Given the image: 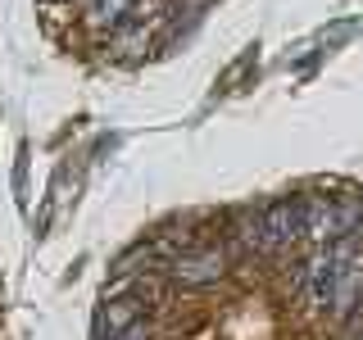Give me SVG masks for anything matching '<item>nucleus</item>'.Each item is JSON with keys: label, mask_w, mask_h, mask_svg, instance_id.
<instances>
[{"label": "nucleus", "mask_w": 363, "mask_h": 340, "mask_svg": "<svg viewBox=\"0 0 363 340\" xmlns=\"http://www.w3.org/2000/svg\"><path fill=\"white\" fill-rule=\"evenodd\" d=\"M359 254V245L350 241H332L323 249V254L309 264V300L318 304V309H327L332 313V304H336V290H340V277H345V268H350V259Z\"/></svg>", "instance_id": "obj_2"}, {"label": "nucleus", "mask_w": 363, "mask_h": 340, "mask_svg": "<svg viewBox=\"0 0 363 340\" xmlns=\"http://www.w3.org/2000/svg\"><path fill=\"white\" fill-rule=\"evenodd\" d=\"M141 322V309H136V300H113L100 309L96 317V340H113V336H123L128 327Z\"/></svg>", "instance_id": "obj_5"}, {"label": "nucleus", "mask_w": 363, "mask_h": 340, "mask_svg": "<svg viewBox=\"0 0 363 340\" xmlns=\"http://www.w3.org/2000/svg\"><path fill=\"white\" fill-rule=\"evenodd\" d=\"M132 5H136V0H91V18L113 28V23H123L132 14Z\"/></svg>", "instance_id": "obj_6"}, {"label": "nucleus", "mask_w": 363, "mask_h": 340, "mask_svg": "<svg viewBox=\"0 0 363 340\" xmlns=\"http://www.w3.org/2000/svg\"><path fill=\"white\" fill-rule=\"evenodd\" d=\"M363 222V196L332 200V196H304V236L332 245L354 236V227Z\"/></svg>", "instance_id": "obj_1"}, {"label": "nucleus", "mask_w": 363, "mask_h": 340, "mask_svg": "<svg viewBox=\"0 0 363 340\" xmlns=\"http://www.w3.org/2000/svg\"><path fill=\"white\" fill-rule=\"evenodd\" d=\"M113 340H150V327L145 322H136V327H128L123 336H113Z\"/></svg>", "instance_id": "obj_7"}, {"label": "nucleus", "mask_w": 363, "mask_h": 340, "mask_svg": "<svg viewBox=\"0 0 363 340\" xmlns=\"http://www.w3.org/2000/svg\"><path fill=\"white\" fill-rule=\"evenodd\" d=\"M173 281L177 286H209V281L223 277V254L218 249H200V254H182L173 259Z\"/></svg>", "instance_id": "obj_4"}, {"label": "nucleus", "mask_w": 363, "mask_h": 340, "mask_svg": "<svg viewBox=\"0 0 363 340\" xmlns=\"http://www.w3.org/2000/svg\"><path fill=\"white\" fill-rule=\"evenodd\" d=\"M259 222H264L268 249H286L295 236H304V200H272Z\"/></svg>", "instance_id": "obj_3"}]
</instances>
